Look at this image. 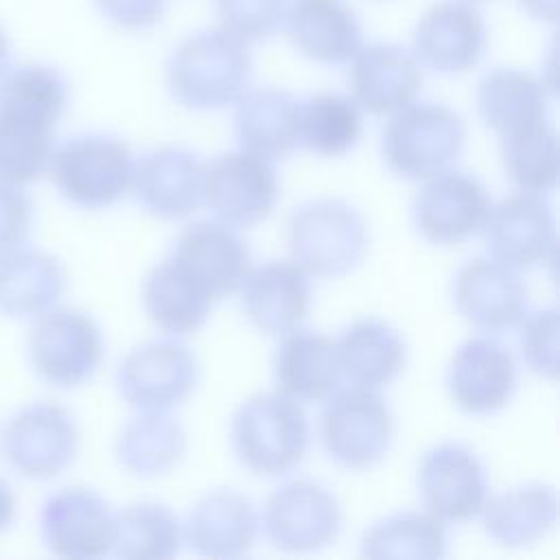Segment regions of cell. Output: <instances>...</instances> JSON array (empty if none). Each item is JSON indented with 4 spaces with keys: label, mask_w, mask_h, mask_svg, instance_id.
<instances>
[{
    "label": "cell",
    "mask_w": 560,
    "mask_h": 560,
    "mask_svg": "<svg viewBox=\"0 0 560 560\" xmlns=\"http://www.w3.org/2000/svg\"><path fill=\"white\" fill-rule=\"evenodd\" d=\"M94 4L105 20L131 33L158 26L166 11V0H94Z\"/></svg>",
    "instance_id": "41"
},
{
    "label": "cell",
    "mask_w": 560,
    "mask_h": 560,
    "mask_svg": "<svg viewBox=\"0 0 560 560\" xmlns=\"http://www.w3.org/2000/svg\"><path fill=\"white\" fill-rule=\"evenodd\" d=\"M341 505L317 481L293 479L278 486L265 503L262 529L267 540L287 553L319 551L341 532Z\"/></svg>",
    "instance_id": "10"
},
{
    "label": "cell",
    "mask_w": 560,
    "mask_h": 560,
    "mask_svg": "<svg viewBox=\"0 0 560 560\" xmlns=\"http://www.w3.org/2000/svg\"><path fill=\"white\" fill-rule=\"evenodd\" d=\"M252 55L247 44L225 28L188 35L168 57L166 85L188 109H223L247 90Z\"/></svg>",
    "instance_id": "2"
},
{
    "label": "cell",
    "mask_w": 560,
    "mask_h": 560,
    "mask_svg": "<svg viewBox=\"0 0 560 560\" xmlns=\"http://www.w3.org/2000/svg\"><path fill=\"white\" fill-rule=\"evenodd\" d=\"M518 335L521 357L527 368L542 376L556 378L558 376V311L556 306L540 308L532 315H525Z\"/></svg>",
    "instance_id": "39"
},
{
    "label": "cell",
    "mask_w": 560,
    "mask_h": 560,
    "mask_svg": "<svg viewBox=\"0 0 560 560\" xmlns=\"http://www.w3.org/2000/svg\"><path fill=\"white\" fill-rule=\"evenodd\" d=\"M39 534L59 558H103L112 553L114 545V512L96 490L68 486L44 501Z\"/></svg>",
    "instance_id": "13"
},
{
    "label": "cell",
    "mask_w": 560,
    "mask_h": 560,
    "mask_svg": "<svg viewBox=\"0 0 560 560\" xmlns=\"http://www.w3.org/2000/svg\"><path fill=\"white\" fill-rule=\"evenodd\" d=\"M15 512H18L15 494L11 486L4 479H0V534L13 525Z\"/></svg>",
    "instance_id": "43"
},
{
    "label": "cell",
    "mask_w": 560,
    "mask_h": 560,
    "mask_svg": "<svg viewBox=\"0 0 560 560\" xmlns=\"http://www.w3.org/2000/svg\"><path fill=\"white\" fill-rule=\"evenodd\" d=\"M184 527L162 503L140 501L114 514L112 553L127 560H164L179 553Z\"/></svg>",
    "instance_id": "35"
},
{
    "label": "cell",
    "mask_w": 560,
    "mask_h": 560,
    "mask_svg": "<svg viewBox=\"0 0 560 560\" xmlns=\"http://www.w3.org/2000/svg\"><path fill=\"white\" fill-rule=\"evenodd\" d=\"M221 28L234 37L260 42L271 37L284 22V0H214Z\"/></svg>",
    "instance_id": "38"
},
{
    "label": "cell",
    "mask_w": 560,
    "mask_h": 560,
    "mask_svg": "<svg viewBox=\"0 0 560 560\" xmlns=\"http://www.w3.org/2000/svg\"><path fill=\"white\" fill-rule=\"evenodd\" d=\"M518 7L538 22L553 24L558 18V0H516Z\"/></svg>",
    "instance_id": "42"
},
{
    "label": "cell",
    "mask_w": 560,
    "mask_h": 560,
    "mask_svg": "<svg viewBox=\"0 0 560 560\" xmlns=\"http://www.w3.org/2000/svg\"><path fill=\"white\" fill-rule=\"evenodd\" d=\"M186 453V433L166 413L140 411L116 438L120 466L140 479H155L173 470Z\"/></svg>",
    "instance_id": "33"
},
{
    "label": "cell",
    "mask_w": 560,
    "mask_h": 560,
    "mask_svg": "<svg viewBox=\"0 0 560 560\" xmlns=\"http://www.w3.org/2000/svg\"><path fill=\"white\" fill-rule=\"evenodd\" d=\"M516 363L492 337H470L451 357L446 385L453 402L470 416L501 411L516 392Z\"/></svg>",
    "instance_id": "18"
},
{
    "label": "cell",
    "mask_w": 560,
    "mask_h": 560,
    "mask_svg": "<svg viewBox=\"0 0 560 560\" xmlns=\"http://www.w3.org/2000/svg\"><path fill=\"white\" fill-rule=\"evenodd\" d=\"M173 258L214 300L236 293L252 269V256L236 228L214 219L188 225L175 241Z\"/></svg>",
    "instance_id": "20"
},
{
    "label": "cell",
    "mask_w": 560,
    "mask_h": 560,
    "mask_svg": "<svg viewBox=\"0 0 560 560\" xmlns=\"http://www.w3.org/2000/svg\"><path fill=\"white\" fill-rule=\"evenodd\" d=\"M424 182L413 201V223L422 238L459 245L483 230L492 201L477 177L446 168Z\"/></svg>",
    "instance_id": "15"
},
{
    "label": "cell",
    "mask_w": 560,
    "mask_h": 560,
    "mask_svg": "<svg viewBox=\"0 0 560 560\" xmlns=\"http://www.w3.org/2000/svg\"><path fill=\"white\" fill-rule=\"evenodd\" d=\"M9 61H11V44H9V37L4 35V31L0 28V77L7 72Z\"/></svg>",
    "instance_id": "44"
},
{
    "label": "cell",
    "mask_w": 560,
    "mask_h": 560,
    "mask_svg": "<svg viewBox=\"0 0 560 560\" xmlns=\"http://www.w3.org/2000/svg\"><path fill=\"white\" fill-rule=\"evenodd\" d=\"M293 48L317 63H348L363 46L357 13L341 0H295L284 11Z\"/></svg>",
    "instance_id": "24"
},
{
    "label": "cell",
    "mask_w": 560,
    "mask_h": 560,
    "mask_svg": "<svg viewBox=\"0 0 560 560\" xmlns=\"http://www.w3.org/2000/svg\"><path fill=\"white\" fill-rule=\"evenodd\" d=\"M278 201V175L271 160L232 151L203 166V203L232 228L265 221Z\"/></svg>",
    "instance_id": "12"
},
{
    "label": "cell",
    "mask_w": 560,
    "mask_h": 560,
    "mask_svg": "<svg viewBox=\"0 0 560 560\" xmlns=\"http://www.w3.org/2000/svg\"><path fill=\"white\" fill-rule=\"evenodd\" d=\"M133 164V153L120 138L79 133L52 151L48 168L66 201L83 210H101L127 195Z\"/></svg>",
    "instance_id": "5"
},
{
    "label": "cell",
    "mask_w": 560,
    "mask_h": 560,
    "mask_svg": "<svg viewBox=\"0 0 560 560\" xmlns=\"http://www.w3.org/2000/svg\"><path fill=\"white\" fill-rule=\"evenodd\" d=\"M341 376L350 385L378 389L389 385L407 363V343L400 332L374 317L350 324L335 341Z\"/></svg>",
    "instance_id": "27"
},
{
    "label": "cell",
    "mask_w": 560,
    "mask_h": 560,
    "mask_svg": "<svg viewBox=\"0 0 560 560\" xmlns=\"http://www.w3.org/2000/svg\"><path fill=\"white\" fill-rule=\"evenodd\" d=\"M319 435L332 462L350 470H365L389 451L394 435L392 411L376 389L339 387L326 398Z\"/></svg>",
    "instance_id": "7"
},
{
    "label": "cell",
    "mask_w": 560,
    "mask_h": 560,
    "mask_svg": "<svg viewBox=\"0 0 560 560\" xmlns=\"http://www.w3.org/2000/svg\"><path fill=\"white\" fill-rule=\"evenodd\" d=\"M238 291L254 328L273 337L298 328L311 304L308 273L293 260H269L249 269Z\"/></svg>",
    "instance_id": "23"
},
{
    "label": "cell",
    "mask_w": 560,
    "mask_h": 560,
    "mask_svg": "<svg viewBox=\"0 0 560 560\" xmlns=\"http://www.w3.org/2000/svg\"><path fill=\"white\" fill-rule=\"evenodd\" d=\"M477 109L486 127L505 138L547 120V92L525 70L494 68L477 85Z\"/></svg>",
    "instance_id": "32"
},
{
    "label": "cell",
    "mask_w": 560,
    "mask_h": 560,
    "mask_svg": "<svg viewBox=\"0 0 560 560\" xmlns=\"http://www.w3.org/2000/svg\"><path fill=\"white\" fill-rule=\"evenodd\" d=\"M236 459L256 475H284L295 468L311 442L300 402L284 394H256L241 402L230 427Z\"/></svg>",
    "instance_id": "4"
},
{
    "label": "cell",
    "mask_w": 560,
    "mask_h": 560,
    "mask_svg": "<svg viewBox=\"0 0 560 560\" xmlns=\"http://www.w3.org/2000/svg\"><path fill=\"white\" fill-rule=\"evenodd\" d=\"M298 105L300 101L278 88L243 92L234 109V133L238 147L271 162L293 153L300 144Z\"/></svg>",
    "instance_id": "28"
},
{
    "label": "cell",
    "mask_w": 560,
    "mask_h": 560,
    "mask_svg": "<svg viewBox=\"0 0 560 560\" xmlns=\"http://www.w3.org/2000/svg\"><path fill=\"white\" fill-rule=\"evenodd\" d=\"M486 534L503 547H527L542 540L558 521V497L545 483H523L486 499Z\"/></svg>",
    "instance_id": "31"
},
{
    "label": "cell",
    "mask_w": 560,
    "mask_h": 560,
    "mask_svg": "<svg viewBox=\"0 0 560 560\" xmlns=\"http://www.w3.org/2000/svg\"><path fill=\"white\" fill-rule=\"evenodd\" d=\"M79 429L74 418L55 402L22 407L4 427L7 464L26 479L46 481L61 475L77 457Z\"/></svg>",
    "instance_id": "11"
},
{
    "label": "cell",
    "mask_w": 560,
    "mask_h": 560,
    "mask_svg": "<svg viewBox=\"0 0 560 560\" xmlns=\"http://www.w3.org/2000/svg\"><path fill=\"white\" fill-rule=\"evenodd\" d=\"M197 381V357L177 339L147 341L116 370L118 394L136 411L166 413L192 394Z\"/></svg>",
    "instance_id": "9"
},
{
    "label": "cell",
    "mask_w": 560,
    "mask_h": 560,
    "mask_svg": "<svg viewBox=\"0 0 560 560\" xmlns=\"http://www.w3.org/2000/svg\"><path fill=\"white\" fill-rule=\"evenodd\" d=\"M486 50V22L481 13L457 0L429 7L413 28V57L440 74L472 70Z\"/></svg>",
    "instance_id": "19"
},
{
    "label": "cell",
    "mask_w": 560,
    "mask_h": 560,
    "mask_svg": "<svg viewBox=\"0 0 560 560\" xmlns=\"http://www.w3.org/2000/svg\"><path fill=\"white\" fill-rule=\"evenodd\" d=\"M453 304L477 330L505 332L527 315V289L518 271L494 258H472L455 273Z\"/></svg>",
    "instance_id": "17"
},
{
    "label": "cell",
    "mask_w": 560,
    "mask_h": 560,
    "mask_svg": "<svg viewBox=\"0 0 560 560\" xmlns=\"http://www.w3.org/2000/svg\"><path fill=\"white\" fill-rule=\"evenodd\" d=\"M68 96L66 77L48 63H26L0 77V182L24 186L48 168Z\"/></svg>",
    "instance_id": "1"
},
{
    "label": "cell",
    "mask_w": 560,
    "mask_h": 560,
    "mask_svg": "<svg viewBox=\"0 0 560 560\" xmlns=\"http://www.w3.org/2000/svg\"><path fill=\"white\" fill-rule=\"evenodd\" d=\"M258 534L254 505L238 492L212 490L188 514L184 540L203 558H243L252 551Z\"/></svg>",
    "instance_id": "25"
},
{
    "label": "cell",
    "mask_w": 560,
    "mask_h": 560,
    "mask_svg": "<svg viewBox=\"0 0 560 560\" xmlns=\"http://www.w3.org/2000/svg\"><path fill=\"white\" fill-rule=\"evenodd\" d=\"M361 136V112L341 94L319 92L298 105V142L308 151L337 158L348 153Z\"/></svg>",
    "instance_id": "36"
},
{
    "label": "cell",
    "mask_w": 560,
    "mask_h": 560,
    "mask_svg": "<svg viewBox=\"0 0 560 560\" xmlns=\"http://www.w3.org/2000/svg\"><path fill=\"white\" fill-rule=\"evenodd\" d=\"M448 549L444 521L405 510L374 523L361 538V556L376 560H438Z\"/></svg>",
    "instance_id": "34"
},
{
    "label": "cell",
    "mask_w": 560,
    "mask_h": 560,
    "mask_svg": "<svg viewBox=\"0 0 560 560\" xmlns=\"http://www.w3.org/2000/svg\"><path fill=\"white\" fill-rule=\"evenodd\" d=\"M418 490L427 512L444 523H466L488 499L486 468L468 446L444 442L422 455Z\"/></svg>",
    "instance_id": "16"
},
{
    "label": "cell",
    "mask_w": 560,
    "mask_h": 560,
    "mask_svg": "<svg viewBox=\"0 0 560 560\" xmlns=\"http://www.w3.org/2000/svg\"><path fill=\"white\" fill-rule=\"evenodd\" d=\"M131 188L149 214L184 219L203 203V164L179 147L155 149L133 164Z\"/></svg>",
    "instance_id": "21"
},
{
    "label": "cell",
    "mask_w": 560,
    "mask_h": 560,
    "mask_svg": "<svg viewBox=\"0 0 560 560\" xmlns=\"http://www.w3.org/2000/svg\"><path fill=\"white\" fill-rule=\"evenodd\" d=\"M490 258L514 269L529 271L553 256L556 219L542 195L518 190L490 206L486 225Z\"/></svg>",
    "instance_id": "14"
},
{
    "label": "cell",
    "mask_w": 560,
    "mask_h": 560,
    "mask_svg": "<svg viewBox=\"0 0 560 560\" xmlns=\"http://www.w3.org/2000/svg\"><path fill=\"white\" fill-rule=\"evenodd\" d=\"M105 354L98 324L77 308H48L28 335V361L52 387L72 389L88 383Z\"/></svg>",
    "instance_id": "8"
},
{
    "label": "cell",
    "mask_w": 560,
    "mask_h": 560,
    "mask_svg": "<svg viewBox=\"0 0 560 560\" xmlns=\"http://www.w3.org/2000/svg\"><path fill=\"white\" fill-rule=\"evenodd\" d=\"M466 127L457 112L442 103H409L392 114L383 129V158L405 179H429L459 158Z\"/></svg>",
    "instance_id": "6"
},
{
    "label": "cell",
    "mask_w": 560,
    "mask_h": 560,
    "mask_svg": "<svg viewBox=\"0 0 560 560\" xmlns=\"http://www.w3.org/2000/svg\"><path fill=\"white\" fill-rule=\"evenodd\" d=\"M291 260L308 276L341 278L354 271L370 247L363 214L343 199H313L287 223Z\"/></svg>",
    "instance_id": "3"
},
{
    "label": "cell",
    "mask_w": 560,
    "mask_h": 560,
    "mask_svg": "<svg viewBox=\"0 0 560 560\" xmlns=\"http://www.w3.org/2000/svg\"><path fill=\"white\" fill-rule=\"evenodd\" d=\"M278 392L295 402H319L343 381L335 341L315 330L293 328L282 335L273 357Z\"/></svg>",
    "instance_id": "26"
},
{
    "label": "cell",
    "mask_w": 560,
    "mask_h": 560,
    "mask_svg": "<svg viewBox=\"0 0 560 560\" xmlns=\"http://www.w3.org/2000/svg\"><path fill=\"white\" fill-rule=\"evenodd\" d=\"M66 289L61 262L39 249L15 247L0 254V313L7 317H39L52 308Z\"/></svg>",
    "instance_id": "29"
},
{
    "label": "cell",
    "mask_w": 560,
    "mask_h": 560,
    "mask_svg": "<svg viewBox=\"0 0 560 560\" xmlns=\"http://www.w3.org/2000/svg\"><path fill=\"white\" fill-rule=\"evenodd\" d=\"M501 158L518 190L542 195L556 188L558 138L547 120L501 138Z\"/></svg>",
    "instance_id": "37"
},
{
    "label": "cell",
    "mask_w": 560,
    "mask_h": 560,
    "mask_svg": "<svg viewBox=\"0 0 560 560\" xmlns=\"http://www.w3.org/2000/svg\"><path fill=\"white\" fill-rule=\"evenodd\" d=\"M33 225L31 199L20 190L0 182V254H7L28 238Z\"/></svg>",
    "instance_id": "40"
},
{
    "label": "cell",
    "mask_w": 560,
    "mask_h": 560,
    "mask_svg": "<svg viewBox=\"0 0 560 560\" xmlns=\"http://www.w3.org/2000/svg\"><path fill=\"white\" fill-rule=\"evenodd\" d=\"M350 61L352 101L368 114H394L413 103L422 90L418 59L396 44L361 46Z\"/></svg>",
    "instance_id": "22"
},
{
    "label": "cell",
    "mask_w": 560,
    "mask_h": 560,
    "mask_svg": "<svg viewBox=\"0 0 560 560\" xmlns=\"http://www.w3.org/2000/svg\"><path fill=\"white\" fill-rule=\"evenodd\" d=\"M142 306L149 319L166 335L197 332L212 306V298L171 256L155 265L142 280Z\"/></svg>",
    "instance_id": "30"
}]
</instances>
